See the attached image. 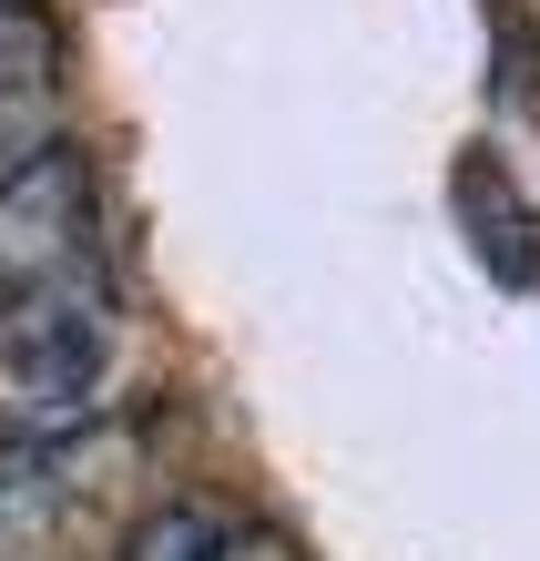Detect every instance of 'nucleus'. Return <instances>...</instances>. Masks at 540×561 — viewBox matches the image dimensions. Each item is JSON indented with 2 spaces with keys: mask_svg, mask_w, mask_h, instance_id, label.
<instances>
[{
  "mask_svg": "<svg viewBox=\"0 0 540 561\" xmlns=\"http://www.w3.org/2000/svg\"><path fill=\"white\" fill-rule=\"evenodd\" d=\"M123 317L92 245L82 153L31 144L0 174V439H72L103 409Z\"/></svg>",
  "mask_w": 540,
  "mask_h": 561,
  "instance_id": "obj_1",
  "label": "nucleus"
},
{
  "mask_svg": "<svg viewBox=\"0 0 540 561\" xmlns=\"http://www.w3.org/2000/svg\"><path fill=\"white\" fill-rule=\"evenodd\" d=\"M113 561H296V541L234 501H163L123 531Z\"/></svg>",
  "mask_w": 540,
  "mask_h": 561,
  "instance_id": "obj_2",
  "label": "nucleus"
},
{
  "mask_svg": "<svg viewBox=\"0 0 540 561\" xmlns=\"http://www.w3.org/2000/svg\"><path fill=\"white\" fill-rule=\"evenodd\" d=\"M51 511H61V439H0V561H31Z\"/></svg>",
  "mask_w": 540,
  "mask_h": 561,
  "instance_id": "obj_3",
  "label": "nucleus"
},
{
  "mask_svg": "<svg viewBox=\"0 0 540 561\" xmlns=\"http://www.w3.org/2000/svg\"><path fill=\"white\" fill-rule=\"evenodd\" d=\"M0 72H31V21H21V0H0Z\"/></svg>",
  "mask_w": 540,
  "mask_h": 561,
  "instance_id": "obj_4",
  "label": "nucleus"
}]
</instances>
